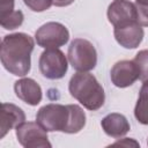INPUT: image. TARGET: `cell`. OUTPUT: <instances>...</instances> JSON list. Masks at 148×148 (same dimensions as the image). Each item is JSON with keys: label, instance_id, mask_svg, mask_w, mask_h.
<instances>
[{"label": "cell", "instance_id": "6", "mask_svg": "<svg viewBox=\"0 0 148 148\" xmlns=\"http://www.w3.org/2000/svg\"><path fill=\"white\" fill-rule=\"evenodd\" d=\"M35 39L40 47L59 49L69 39L67 28L59 22H47L37 29Z\"/></svg>", "mask_w": 148, "mask_h": 148}, {"label": "cell", "instance_id": "8", "mask_svg": "<svg viewBox=\"0 0 148 148\" xmlns=\"http://www.w3.org/2000/svg\"><path fill=\"white\" fill-rule=\"evenodd\" d=\"M108 18L114 28L138 22L136 6L128 0H113L108 8Z\"/></svg>", "mask_w": 148, "mask_h": 148}, {"label": "cell", "instance_id": "16", "mask_svg": "<svg viewBox=\"0 0 148 148\" xmlns=\"http://www.w3.org/2000/svg\"><path fill=\"white\" fill-rule=\"evenodd\" d=\"M24 16L21 10H12L6 14L0 15V24L3 29L13 30L18 28L23 23Z\"/></svg>", "mask_w": 148, "mask_h": 148}, {"label": "cell", "instance_id": "18", "mask_svg": "<svg viewBox=\"0 0 148 148\" xmlns=\"http://www.w3.org/2000/svg\"><path fill=\"white\" fill-rule=\"evenodd\" d=\"M25 6L32 12H44L53 5V0H23Z\"/></svg>", "mask_w": 148, "mask_h": 148}, {"label": "cell", "instance_id": "21", "mask_svg": "<svg viewBox=\"0 0 148 148\" xmlns=\"http://www.w3.org/2000/svg\"><path fill=\"white\" fill-rule=\"evenodd\" d=\"M15 0H0V15L14 10Z\"/></svg>", "mask_w": 148, "mask_h": 148}, {"label": "cell", "instance_id": "22", "mask_svg": "<svg viewBox=\"0 0 148 148\" xmlns=\"http://www.w3.org/2000/svg\"><path fill=\"white\" fill-rule=\"evenodd\" d=\"M75 0H53V5L57 7H66L74 2Z\"/></svg>", "mask_w": 148, "mask_h": 148}, {"label": "cell", "instance_id": "14", "mask_svg": "<svg viewBox=\"0 0 148 148\" xmlns=\"http://www.w3.org/2000/svg\"><path fill=\"white\" fill-rule=\"evenodd\" d=\"M134 116L140 124L148 125V81H143L134 108Z\"/></svg>", "mask_w": 148, "mask_h": 148}, {"label": "cell", "instance_id": "5", "mask_svg": "<svg viewBox=\"0 0 148 148\" xmlns=\"http://www.w3.org/2000/svg\"><path fill=\"white\" fill-rule=\"evenodd\" d=\"M38 66L43 76L50 80H59L67 73L68 61L59 49H45L39 57Z\"/></svg>", "mask_w": 148, "mask_h": 148}, {"label": "cell", "instance_id": "11", "mask_svg": "<svg viewBox=\"0 0 148 148\" xmlns=\"http://www.w3.org/2000/svg\"><path fill=\"white\" fill-rule=\"evenodd\" d=\"M25 120L23 110L12 103H2L0 111V139Z\"/></svg>", "mask_w": 148, "mask_h": 148}, {"label": "cell", "instance_id": "24", "mask_svg": "<svg viewBox=\"0 0 148 148\" xmlns=\"http://www.w3.org/2000/svg\"><path fill=\"white\" fill-rule=\"evenodd\" d=\"M147 145H148V141H147Z\"/></svg>", "mask_w": 148, "mask_h": 148}, {"label": "cell", "instance_id": "4", "mask_svg": "<svg viewBox=\"0 0 148 148\" xmlns=\"http://www.w3.org/2000/svg\"><path fill=\"white\" fill-rule=\"evenodd\" d=\"M36 121L47 132H65L69 121L68 105L47 104L42 106L36 116Z\"/></svg>", "mask_w": 148, "mask_h": 148}, {"label": "cell", "instance_id": "7", "mask_svg": "<svg viewBox=\"0 0 148 148\" xmlns=\"http://www.w3.org/2000/svg\"><path fill=\"white\" fill-rule=\"evenodd\" d=\"M16 130V138L21 146L25 148H50L51 143L47 138V131L37 121H23Z\"/></svg>", "mask_w": 148, "mask_h": 148}, {"label": "cell", "instance_id": "15", "mask_svg": "<svg viewBox=\"0 0 148 148\" xmlns=\"http://www.w3.org/2000/svg\"><path fill=\"white\" fill-rule=\"evenodd\" d=\"M69 109V121L66 130V133L74 134L80 132L86 125V113L76 104H68Z\"/></svg>", "mask_w": 148, "mask_h": 148}, {"label": "cell", "instance_id": "1", "mask_svg": "<svg viewBox=\"0 0 148 148\" xmlns=\"http://www.w3.org/2000/svg\"><path fill=\"white\" fill-rule=\"evenodd\" d=\"M35 42L24 32L6 35L1 40L0 59L6 71L16 76H24L30 72L31 52Z\"/></svg>", "mask_w": 148, "mask_h": 148}, {"label": "cell", "instance_id": "19", "mask_svg": "<svg viewBox=\"0 0 148 148\" xmlns=\"http://www.w3.org/2000/svg\"><path fill=\"white\" fill-rule=\"evenodd\" d=\"M136 6V12H138V22L142 27H148V6L143 5H138Z\"/></svg>", "mask_w": 148, "mask_h": 148}, {"label": "cell", "instance_id": "12", "mask_svg": "<svg viewBox=\"0 0 148 148\" xmlns=\"http://www.w3.org/2000/svg\"><path fill=\"white\" fill-rule=\"evenodd\" d=\"M14 91L16 96L29 105H37L42 101V88L40 86L30 77H23L15 82Z\"/></svg>", "mask_w": 148, "mask_h": 148}, {"label": "cell", "instance_id": "13", "mask_svg": "<svg viewBox=\"0 0 148 148\" xmlns=\"http://www.w3.org/2000/svg\"><path fill=\"white\" fill-rule=\"evenodd\" d=\"M101 126L109 136L114 139L124 136L131 130L130 123L126 117L116 112L105 116L101 121Z\"/></svg>", "mask_w": 148, "mask_h": 148}, {"label": "cell", "instance_id": "10", "mask_svg": "<svg viewBox=\"0 0 148 148\" xmlns=\"http://www.w3.org/2000/svg\"><path fill=\"white\" fill-rule=\"evenodd\" d=\"M114 38L117 43L125 49H135L143 39V28L139 22L130 23L114 28Z\"/></svg>", "mask_w": 148, "mask_h": 148}, {"label": "cell", "instance_id": "23", "mask_svg": "<svg viewBox=\"0 0 148 148\" xmlns=\"http://www.w3.org/2000/svg\"><path fill=\"white\" fill-rule=\"evenodd\" d=\"M135 3H138V5H143V6H148V0H135Z\"/></svg>", "mask_w": 148, "mask_h": 148}, {"label": "cell", "instance_id": "20", "mask_svg": "<svg viewBox=\"0 0 148 148\" xmlns=\"http://www.w3.org/2000/svg\"><path fill=\"white\" fill-rule=\"evenodd\" d=\"M111 146L112 147H117V146H120V147H140L139 142H136L134 139H131V138H124L121 140H118L114 143H112Z\"/></svg>", "mask_w": 148, "mask_h": 148}, {"label": "cell", "instance_id": "2", "mask_svg": "<svg viewBox=\"0 0 148 148\" xmlns=\"http://www.w3.org/2000/svg\"><path fill=\"white\" fill-rule=\"evenodd\" d=\"M68 90L76 101L90 111H96L104 104V89L97 79L88 72L75 73L69 80Z\"/></svg>", "mask_w": 148, "mask_h": 148}, {"label": "cell", "instance_id": "3", "mask_svg": "<svg viewBox=\"0 0 148 148\" xmlns=\"http://www.w3.org/2000/svg\"><path fill=\"white\" fill-rule=\"evenodd\" d=\"M68 61L77 72H89L96 67L97 52L91 42L84 38H75L68 47Z\"/></svg>", "mask_w": 148, "mask_h": 148}, {"label": "cell", "instance_id": "17", "mask_svg": "<svg viewBox=\"0 0 148 148\" xmlns=\"http://www.w3.org/2000/svg\"><path fill=\"white\" fill-rule=\"evenodd\" d=\"M135 64L139 67L140 71V80L143 81H148V50H141L136 53L135 58H134Z\"/></svg>", "mask_w": 148, "mask_h": 148}, {"label": "cell", "instance_id": "9", "mask_svg": "<svg viewBox=\"0 0 148 148\" xmlns=\"http://www.w3.org/2000/svg\"><path fill=\"white\" fill-rule=\"evenodd\" d=\"M110 76L116 87L126 88L140 77V71L134 60H120L112 66Z\"/></svg>", "mask_w": 148, "mask_h": 148}]
</instances>
